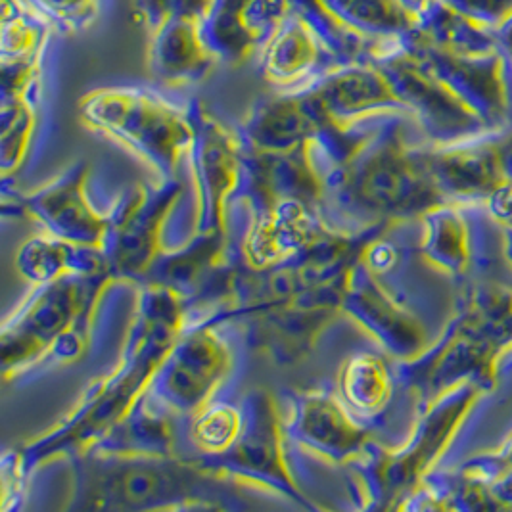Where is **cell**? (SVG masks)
Listing matches in <instances>:
<instances>
[{
	"mask_svg": "<svg viewBox=\"0 0 512 512\" xmlns=\"http://www.w3.org/2000/svg\"><path fill=\"white\" fill-rule=\"evenodd\" d=\"M187 317L179 294L160 284H139L133 323L119 363L94 382L70 415L16 449L27 480L43 465L91 449L131 411L148 390Z\"/></svg>",
	"mask_w": 512,
	"mask_h": 512,
	"instance_id": "6da1fadb",
	"label": "cell"
},
{
	"mask_svg": "<svg viewBox=\"0 0 512 512\" xmlns=\"http://www.w3.org/2000/svg\"><path fill=\"white\" fill-rule=\"evenodd\" d=\"M71 491L66 511H229L242 486L179 455H123L87 449L66 457Z\"/></svg>",
	"mask_w": 512,
	"mask_h": 512,
	"instance_id": "7a4b0ae2",
	"label": "cell"
},
{
	"mask_svg": "<svg viewBox=\"0 0 512 512\" xmlns=\"http://www.w3.org/2000/svg\"><path fill=\"white\" fill-rule=\"evenodd\" d=\"M116 282L110 273L33 286L0 334V365L6 382H31L83 359L93 344L104 294Z\"/></svg>",
	"mask_w": 512,
	"mask_h": 512,
	"instance_id": "3957f363",
	"label": "cell"
},
{
	"mask_svg": "<svg viewBox=\"0 0 512 512\" xmlns=\"http://www.w3.org/2000/svg\"><path fill=\"white\" fill-rule=\"evenodd\" d=\"M401 116L382 117L348 160L323 177L321 219L332 233L380 231L386 219L422 204L424 183L401 137Z\"/></svg>",
	"mask_w": 512,
	"mask_h": 512,
	"instance_id": "277c9868",
	"label": "cell"
},
{
	"mask_svg": "<svg viewBox=\"0 0 512 512\" xmlns=\"http://www.w3.org/2000/svg\"><path fill=\"white\" fill-rule=\"evenodd\" d=\"M77 116L150 165L160 183L179 179V165L194 140L190 98H175L152 85H106L81 96Z\"/></svg>",
	"mask_w": 512,
	"mask_h": 512,
	"instance_id": "5b68a950",
	"label": "cell"
},
{
	"mask_svg": "<svg viewBox=\"0 0 512 512\" xmlns=\"http://www.w3.org/2000/svg\"><path fill=\"white\" fill-rule=\"evenodd\" d=\"M233 321L231 305H217L202 317H187L146 394L181 420L219 397L234 369L233 348L221 326Z\"/></svg>",
	"mask_w": 512,
	"mask_h": 512,
	"instance_id": "8992f818",
	"label": "cell"
},
{
	"mask_svg": "<svg viewBox=\"0 0 512 512\" xmlns=\"http://www.w3.org/2000/svg\"><path fill=\"white\" fill-rule=\"evenodd\" d=\"M244 428L233 447L219 457L187 455L215 476L280 495L305 511H319L298 486L286 459V434L277 397L267 390H250L240 399Z\"/></svg>",
	"mask_w": 512,
	"mask_h": 512,
	"instance_id": "52a82bcc",
	"label": "cell"
},
{
	"mask_svg": "<svg viewBox=\"0 0 512 512\" xmlns=\"http://www.w3.org/2000/svg\"><path fill=\"white\" fill-rule=\"evenodd\" d=\"M64 35L54 31L37 58L22 66H0V171L16 177L39 162L50 127Z\"/></svg>",
	"mask_w": 512,
	"mask_h": 512,
	"instance_id": "ba28073f",
	"label": "cell"
},
{
	"mask_svg": "<svg viewBox=\"0 0 512 512\" xmlns=\"http://www.w3.org/2000/svg\"><path fill=\"white\" fill-rule=\"evenodd\" d=\"M365 58L317 0H300L257 56V73L273 91H298L330 70Z\"/></svg>",
	"mask_w": 512,
	"mask_h": 512,
	"instance_id": "9c48e42d",
	"label": "cell"
},
{
	"mask_svg": "<svg viewBox=\"0 0 512 512\" xmlns=\"http://www.w3.org/2000/svg\"><path fill=\"white\" fill-rule=\"evenodd\" d=\"M185 187L179 179L127 188L106 213L104 254L117 282L142 284L165 248L163 231Z\"/></svg>",
	"mask_w": 512,
	"mask_h": 512,
	"instance_id": "30bf717a",
	"label": "cell"
},
{
	"mask_svg": "<svg viewBox=\"0 0 512 512\" xmlns=\"http://www.w3.org/2000/svg\"><path fill=\"white\" fill-rule=\"evenodd\" d=\"M194 140L187 163L194 181L196 215L192 234H229V202L242 167V137L210 106L190 98Z\"/></svg>",
	"mask_w": 512,
	"mask_h": 512,
	"instance_id": "8fae6325",
	"label": "cell"
},
{
	"mask_svg": "<svg viewBox=\"0 0 512 512\" xmlns=\"http://www.w3.org/2000/svg\"><path fill=\"white\" fill-rule=\"evenodd\" d=\"M87 179L89 163L79 160L33 192H12L2 183V213L4 217H29L50 236L102 248L108 217L91 206L85 190Z\"/></svg>",
	"mask_w": 512,
	"mask_h": 512,
	"instance_id": "7c38bea8",
	"label": "cell"
},
{
	"mask_svg": "<svg viewBox=\"0 0 512 512\" xmlns=\"http://www.w3.org/2000/svg\"><path fill=\"white\" fill-rule=\"evenodd\" d=\"M328 127L351 131L388 114H409L388 73L373 58L342 64L298 89Z\"/></svg>",
	"mask_w": 512,
	"mask_h": 512,
	"instance_id": "4fadbf2b",
	"label": "cell"
},
{
	"mask_svg": "<svg viewBox=\"0 0 512 512\" xmlns=\"http://www.w3.org/2000/svg\"><path fill=\"white\" fill-rule=\"evenodd\" d=\"M284 397L288 407V415L282 417L286 440L330 465L350 466L371 443L369 430L332 390H303Z\"/></svg>",
	"mask_w": 512,
	"mask_h": 512,
	"instance_id": "5bb4252c",
	"label": "cell"
},
{
	"mask_svg": "<svg viewBox=\"0 0 512 512\" xmlns=\"http://www.w3.org/2000/svg\"><path fill=\"white\" fill-rule=\"evenodd\" d=\"M300 0H210L204 35L221 66L254 62Z\"/></svg>",
	"mask_w": 512,
	"mask_h": 512,
	"instance_id": "9a60e30c",
	"label": "cell"
},
{
	"mask_svg": "<svg viewBox=\"0 0 512 512\" xmlns=\"http://www.w3.org/2000/svg\"><path fill=\"white\" fill-rule=\"evenodd\" d=\"M202 20L204 12L179 14L148 35V71L156 83L169 89L196 85L221 66Z\"/></svg>",
	"mask_w": 512,
	"mask_h": 512,
	"instance_id": "2e32d148",
	"label": "cell"
},
{
	"mask_svg": "<svg viewBox=\"0 0 512 512\" xmlns=\"http://www.w3.org/2000/svg\"><path fill=\"white\" fill-rule=\"evenodd\" d=\"M365 58L380 60L407 43L419 22L399 0H317Z\"/></svg>",
	"mask_w": 512,
	"mask_h": 512,
	"instance_id": "e0dca14e",
	"label": "cell"
},
{
	"mask_svg": "<svg viewBox=\"0 0 512 512\" xmlns=\"http://www.w3.org/2000/svg\"><path fill=\"white\" fill-rule=\"evenodd\" d=\"M325 123L300 91H273L238 123L242 142L257 152H292L315 139Z\"/></svg>",
	"mask_w": 512,
	"mask_h": 512,
	"instance_id": "ac0fdd59",
	"label": "cell"
},
{
	"mask_svg": "<svg viewBox=\"0 0 512 512\" xmlns=\"http://www.w3.org/2000/svg\"><path fill=\"white\" fill-rule=\"evenodd\" d=\"M342 313L371 332L388 350L405 353L417 344V328L413 321L388 300L363 256L353 261L348 273Z\"/></svg>",
	"mask_w": 512,
	"mask_h": 512,
	"instance_id": "d6986e66",
	"label": "cell"
},
{
	"mask_svg": "<svg viewBox=\"0 0 512 512\" xmlns=\"http://www.w3.org/2000/svg\"><path fill=\"white\" fill-rule=\"evenodd\" d=\"M14 267L20 279L31 286H43L66 275L94 277L110 273L102 248L79 246L50 234L25 240L18 248Z\"/></svg>",
	"mask_w": 512,
	"mask_h": 512,
	"instance_id": "ffe728a7",
	"label": "cell"
},
{
	"mask_svg": "<svg viewBox=\"0 0 512 512\" xmlns=\"http://www.w3.org/2000/svg\"><path fill=\"white\" fill-rule=\"evenodd\" d=\"M179 420L144 392L91 449L123 455H179Z\"/></svg>",
	"mask_w": 512,
	"mask_h": 512,
	"instance_id": "44dd1931",
	"label": "cell"
},
{
	"mask_svg": "<svg viewBox=\"0 0 512 512\" xmlns=\"http://www.w3.org/2000/svg\"><path fill=\"white\" fill-rule=\"evenodd\" d=\"M355 419H369L382 411L392 394L386 363L373 353L351 355L338 373V392Z\"/></svg>",
	"mask_w": 512,
	"mask_h": 512,
	"instance_id": "7402d4cb",
	"label": "cell"
},
{
	"mask_svg": "<svg viewBox=\"0 0 512 512\" xmlns=\"http://www.w3.org/2000/svg\"><path fill=\"white\" fill-rule=\"evenodd\" d=\"M0 6V66L33 62L56 29L27 0H0Z\"/></svg>",
	"mask_w": 512,
	"mask_h": 512,
	"instance_id": "603a6c76",
	"label": "cell"
},
{
	"mask_svg": "<svg viewBox=\"0 0 512 512\" xmlns=\"http://www.w3.org/2000/svg\"><path fill=\"white\" fill-rule=\"evenodd\" d=\"M244 428L240 403L215 397L200 411L185 420V434L190 445L187 455L219 457L238 442Z\"/></svg>",
	"mask_w": 512,
	"mask_h": 512,
	"instance_id": "cb8c5ba5",
	"label": "cell"
},
{
	"mask_svg": "<svg viewBox=\"0 0 512 512\" xmlns=\"http://www.w3.org/2000/svg\"><path fill=\"white\" fill-rule=\"evenodd\" d=\"M64 37L91 33L104 24L117 0H27Z\"/></svg>",
	"mask_w": 512,
	"mask_h": 512,
	"instance_id": "d4e9b609",
	"label": "cell"
},
{
	"mask_svg": "<svg viewBox=\"0 0 512 512\" xmlns=\"http://www.w3.org/2000/svg\"><path fill=\"white\" fill-rule=\"evenodd\" d=\"M210 0H135L146 33H154L169 18L187 12H206Z\"/></svg>",
	"mask_w": 512,
	"mask_h": 512,
	"instance_id": "484cf974",
	"label": "cell"
},
{
	"mask_svg": "<svg viewBox=\"0 0 512 512\" xmlns=\"http://www.w3.org/2000/svg\"><path fill=\"white\" fill-rule=\"evenodd\" d=\"M466 18L484 25L491 31H499L512 18V0H443Z\"/></svg>",
	"mask_w": 512,
	"mask_h": 512,
	"instance_id": "4316f807",
	"label": "cell"
},
{
	"mask_svg": "<svg viewBox=\"0 0 512 512\" xmlns=\"http://www.w3.org/2000/svg\"><path fill=\"white\" fill-rule=\"evenodd\" d=\"M27 478L18 461V451L10 449L2 457V511H20L25 499Z\"/></svg>",
	"mask_w": 512,
	"mask_h": 512,
	"instance_id": "83f0119b",
	"label": "cell"
},
{
	"mask_svg": "<svg viewBox=\"0 0 512 512\" xmlns=\"http://www.w3.org/2000/svg\"><path fill=\"white\" fill-rule=\"evenodd\" d=\"M403 6H405V10L420 22L430 10H432V6L438 2V0H399Z\"/></svg>",
	"mask_w": 512,
	"mask_h": 512,
	"instance_id": "f1b7e54d",
	"label": "cell"
},
{
	"mask_svg": "<svg viewBox=\"0 0 512 512\" xmlns=\"http://www.w3.org/2000/svg\"><path fill=\"white\" fill-rule=\"evenodd\" d=\"M495 35H497V43H499L501 52H503L509 60H512V18L507 24L503 25Z\"/></svg>",
	"mask_w": 512,
	"mask_h": 512,
	"instance_id": "f546056e",
	"label": "cell"
}]
</instances>
